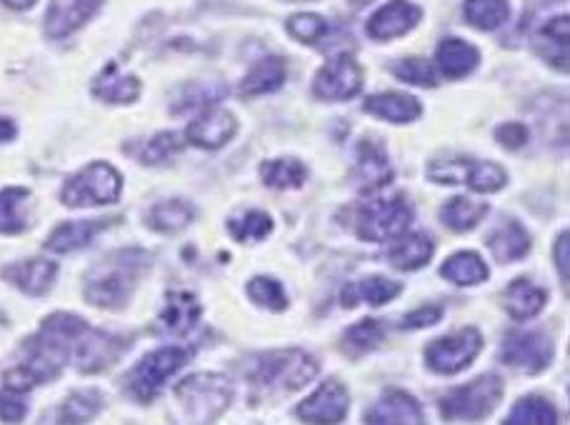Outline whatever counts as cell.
<instances>
[{
	"mask_svg": "<svg viewBox=\"0 0 570 425\" xmlns=\"http://www.w3.org/2000/svg\"><path fill=\"white\" fill-rule=\"evenodd\" d=\"M120 350H124V343L104 330H94L83 318L53 313L26 343V358L20 368H26L38 386L56 378L68 363L80 373L104 370L114 366Z\"/></svg>",
	"mask_w": 570,
	"mask_h": 425,
	"instance_id": "cell-1",
	"label": "cell"
},
{
	"mask_svg": "<svg viewBox=\"0 0 570 425\" xmlns=\"http://www.w3.org/2000/svg\"><path fill=\"white\" fill-rule=\"evenodd\" d=\"M150 260L142 250L128 248L110 253L98 266L90 270L86 280V298L98 308L118 310L130 300L136 283L140 280L142 273L148 270Z\"/></svg>",
	"mask_w": 570,
	"mask_h": 425,
	"instance_id": "cell-2",
	"label": "cell"
},
{
	"mask_svg": "<svg viewBox=\"0 0 570 425\" xmlns=\"http://www.w3.org/2000/svg\"><path fill=\"white\" fill-rule=\"evenodd\" d=\"M233 401V383L223 373H193L173 388V425H210Z\"/></svg>",
	"mask_w": 570,
	"mask_h": 425,
	"instance_id": "cell-3",
	"label": "cell"
},
{
	"mask_svg": "<svg viewBox=\"0 0 570 425\" xmlns=\"http://www.w3.org/2000/svg\"><path fill=\"white\" fill-rule=\"evenodd\" d=\"M318 376V363L305 350H273L253 358L248 370L250 386L261 396H273V393H293Z\"/></svg>",
	"mask_w": 570,
	"mask_h": 425,
	"instance_id": "cell-4",
	"label": "cell"
},
{
	"mask_svg": "<svg viewBox=\"0 0 570 425\" xmlns=\"http://www.w3.org/2000/svg\"><path fill=\"white\" fill-rule=\"evenodd\" d=\"M124 188V178L108 164H94L80 170L60 190V200L68 208H88V206H108L116 204Z\"/></svg>",
	"mask_w": 570,
	"mask_h": 425,
	"instance_id": "cell-5",
	"label": "cell"
},
{
	"mask_svg": "<svg viewBox=\"0 0 570 425\" xmlns=\"http://www.w3.org/2000/svg\"><path fill=\"white\" fill-rule=\"evenodd\" d=\"M503 398V380L485 373L465 386L445 393L441 398V413L448 421H481L491 413Z\"/></svg>",
	"mask_w": 570,
	"mask_h": 425,
	"instance_id": "cell-6",
	"label": "cell"
},
{
	"mask_svg": "<svg viewBox=\"0 0 570 425\" xmlns=\"http://www.w3.org/2000/svg\"><path fill=\"white\" fill-rule=\"evenodd\" d=\"M413 223V210L405 204L403 196H389L375 198L373 204L363 206L358 210V220H355V230L363 240L383 243L389 238L403 236Z\"/></svg>",
	"mask_w": 570,
	"mask_h": 425,
	"instance_id": "cell-7",
	"label": "cell"
},
{
	"mask_svg": "<svg viewBox=\"0 0 570 425\" xmlns=\"http://www.w3.org/2000/svg\"><path fill=\"white\" fill-rule=\"evenodd\" d=\"M188 358H190L188 348H160L156 353H148V356L134 368V373H130L128 378L130 396L140 403H150L158 396L163 383H166L173 373L186 366Z\"/></svg>",
	"mask_w": 570,
	"mask_h": 425,
	"instance_id": "cell-8",
	"label": "cell"
},
{
	"mask_svg": "<svg viewBox=\"0 0 570 425\" xmlns=\"http://www.w3.org/2000/svg\"><path fill=\"white\" fill-rule=\"evenodd\" d=\"M483 348V338L475 328H463L453 333V336L438 338L435 343L428 346L425 363L428 368L441 373V376H451L471 366L478 358V353Z\"/></svg>",
	"mask_w": 570,
	"mask_h": 425,
	"instance_id": "cell-9",
	"label": "cell"
},
{
	"mask_svg": "<svg viewBox=\"0 0 570 425\" xmlns=\"http://www.w3.org/2000/svg\"><path fill=\"white\" fill-rule=\"evenodd\" d=\"M363 88V68L358 60L348 53H338L333 60H328L318 76L313 78V93L321 100H333V103H341V100H351L358 96Z\"/></svg>",
	"mask_w": 570,
	"mask_h": 425,
	"instance_id": "cell-10",
	"label": "cell"
},
{
	"mask_svg": "<svg viewBox=\"0 0 570 425\" xmlns=\"http://www.w3.org/2000/svg\"><path fill=\"white\" fill-rule=\"evenodd\" d=\"M553 360V340L543 330H513L503 338V363L525 373H541Z\"/></svg>",
	"mask_w": 570,
	"mask_h": 425,
	"instance_id": "cell-11",
	"label": "cell"
},
{
	"mask_svg": "<svg viewBox=\"0 0 570 425\" xmlns=\"http://www.w3.org/2000/svg\"><path fill=\"white\" fill-rule=\"evenodd\" d=\"M351 396L341 380H325L313 396L298 403L295 416L308 425H338L348 413Z\"/></svg>",
	"mask_w": 570,
	"mask_h": 425,
	"instance_id": "cell-12",
	"label": "cell"
},
{
	"mask_svg": "<svg viewBox=\"0 0 570 425\" xmlns=\"http://www.w3.org/2000/svg\"><path fill=\"white\" fill-rule=\"evenodd\" d=\"M238 120L226 108L208 106L203 108L200 113L193 118V123L186 130L188 144L203 150H218L228 144V140L236 136Z\"/></svg>",
	"mask_w": 570,
	"mask_h": 425,
	"instance_id": "cell-13",
	"label": "cell"
},
{
	"mask_svg": "<svg viewBox=\"0 0 570 425\" xmlns=\"http://www.w3.org/2000/svg\"><path fill=\"white\" fill-rule=\"evenodd\" d=\"M393 180V166L379 140L365 138L355 148V184L363 194H379Z\"/></svg>",
	"mask_w": 570,
	"mask_h": 425,
	"instance_id": "cell-14",
	"label": "cell"
},
{
	"mask_svg": "<svg viewBox=\"0 0 570 425\" xmlns=\"http://www.w3.org/2000/svg\"><path fill=\"white\" fill-rule=\"evenodd\" d=\"M365 425H425L421 403L405 391H385L365 413Z\"/></svg>",
	"mask_w": 570,
	"mask_h": 425,
	"instance_id": "cell-15",
	"label": "cell"
},
{
	"mask_svg": "<svg viewBox=\"0 0 570 425\" xmlns=\"http://www.w3.org/2000/svg\"><path fill=\"white\" fill-rule=\"evenodd\" d=\"M419 20H421L419 6L409 3V0H391V3H385L371 16L368 36L375 40L399 38L419 26Z\"/></svg>",
	"mask_w": 570,
	"mask_h": 425,
	"instance_id": "cell-16",
	"label": "cell"
},
{
	"mask_svg": "<svg viewBox=\"0 0 570 425\" xmlns=\"http://www.w3.org/2000/svg\"><path fill=\"white\" fill-rule=\"evenodd\" d=\"M104 0H50L46 16V33L50 38H66L86 26L96 16Z\"/></svg>",
	"mask_w": 570,
	"mask_h": 425,
	"instance_id": "cell-17",
	"label": "cell"
},
{
	"mask_svg": "<svg viewBox=\"0 0 570 425\" xmlns=\"http://www.w3.org/2000/svg\"><path fill=\"white\" fill-rule=\"evenodd\" d=\"M200 318V303L188 290H170L160 310V328L173 336H188Z\"/></svg>",
	"mask_w": 570,
	"mask_h": 425,
	"instance_id": "cell-18",
	"label": "cell"
},
{
	"mask_svg": "<svg viewBox=\"0 0 570 425\" xmlns=\"http://www.w3.org/2000/svg\"><path fill=\"white\" fill-rule=\"evenodd\" d=\"M56 273L58 266L53 260L33 258L6 268V278L23 293H30V296H46L50 286L56 283Z\"/></svg>",
	"mask_w": 570,
	"mask_h": 425,
	"instance_id": "cell-19",
	"label": "cell"
},
{
	"mask_svg": "<svg viewBox=\"0 0 570 425\" xmlns=\"http://www.w3.org/2000/svg\"><path fill=\"white\" fill-rule=\"evenodd\" d=\"M538 53H541L548 63L568 73V53H570V18L568 13L556 16L553 20L538 30Z\"/></svg>",
	"mask_w": 570,
	"mask_h": 425,
	"instance_id": "cell-20",
	"label": "cell"
},
{
	"mask_svg": "<svg viewBox=\"0 0 570 425\" xmlns=\"http://www.w3.org/2000/svg\"><path fill=\"white\" fill-rule=\"evenodd\" d=\"M546 300H548L546 290L528 278L513 280L503 293V306L508 310V316L515 320H528L538 316V313L543 310Z\"/></svg>",
	"mask_w": 570,
	"mask_h": 425,
	"instance_id": "cell-21",
	"label": "cell"
},
{
	"mask_svg": "<svg viewBox=\"0 0 570 425\" xmlns=\"http://www.w3.org/2000/svg\"><path fill=\"white\" fill-rule=\"evenodd\" d=\"M478 60H481L478 50L461 38H445L435 50V66L448 78H463L473 73Z\"/></svg>",
	"mask_w": 570,
	"mask_h": 425,
	"instance_id": "cell-22",
	"label": "cell"
},
{
	"mask_svg": "<svg viewBox=\"0 0 570 425\" xmlns=\"http://www.w3.org/2000/svg\"><path fill=\"white\" fill-rule=\"evenodd\" d=\"M94 93L108 103H134L140 93V80L120 70L116 63H108L94 80Z\"/></svg>",
	"mask_w": 570,
	"mask_h": 425,
	"instance_id": "cell-23",
	"label": "cell"
},
{
	"mask_svg": "<svg viewBox=\"0 0 570 425\" xmlns=\"http://www.w3.org/2000/svg\"><path fill=\"white\" fill-rule=\"evenodd\" d=\"M433 258V240L425 233H403L389 250V260L399 270H419Z\"/></svg>",
	"mask_w": 570,
	"mask_h": 425,
	"instance_id": "cell-24",
	"label": "cell"
},
{
	"mask_svg": "<svg viewBox=\"0 0 570 425\" xmlns=\"http://www.w3.org/2000/svg\"><path fill=\"white\" fill-rule=\"evenodd\" d=\"M363 106L368 113L389 120V123H411L421 116L419 98L405 93H375L365 98Z\"/></svg>",
	"mask_w": 570,
	"mask_h": 425,
	"instance_id": "cell-25",
	"label": "cell"
},
{
	"mask_svg": "<svg viewBox=\"0 0 570 425\" xmlns=\"http://www.w3.org/2000/svg\"><path fill=\"white\" fill-rule=\"evenodd\" d=\"M399 293H401V283L375 276V278H365L361 283H353V286H345L341 293V303L345 308L358 306V303L383 306V303H391Z\"/></svg>",
	"mask_w": 570,
	"mask_h": 425,
	"instance_id": "cell-26",
	"label": "cell"
},
{
	"mask_svg": "<svg viewBox=\"0 0 570 425\" xmlns=\"http://www.w3.org/2000/svg\"><path fill=\"white\" fill-rule=\"evenodd\" d=\"M488 248L493 250V256L501 263L521 260L525 253L531 250V236L528 230L515 220H505L501 228H495L491 236H488Z\"/></svg>",
	"mask_w": 570,
	"mask_h": 425,
	"instance_id": "cell-27",
	"label": "cell"
},
{
	"mask_svg": "<svg viewBox=\"0 0 570 425\" xmlns=\"http://www.w3.org/2000/svg\"><path fill=\"white\" fill-rule=\"evenodd\" d=\"M285 60L281 56H268L250 68V73L240 83L243 96H266L285 83Z\"/></svg>",
	"mask_w": 570,
	"mask_h": 425,
	"instance_id": "cell-28",
	"label": "cell"
},
{
	"mask_svg": "<svg viewBox=\"0 0 570 425\" xmlns=\"http://www.w3.org/2000/svg\"><path fill=\"white\" fill-rule=\"evenodd\" d=\"M106 226V220H70L58 226L50 238L46 240V248L53 253H70L86 248L90 240L96 238V233Z\"/></svg>",
	"mask_w": 570,
	"mask_h": 425,
	"instance_id": "cell-29",
	"label": "cell"
},
{
	"mask_svg": "<svg viewBox=\"0 0 570 425\" xmlns=\"http://www.w3.org/2000/svg\"><path fill=\"white\" fill-rule=\"evenodd\" d=\"M441 276L445 280H453L455 286H478L488 278V266L478 253L461 250L443 263Z\"/></svg>",
	"mask_w": 570,
	"mask_h": 425,
	"instance_id": "cell-30",
	"label": "cell"
},
{
	"mask_svg": "<svg viewBox=\"0 0 570 425\" xmlns=\"http://www.w3.org/2000/svg\"><path fill=\"white\" fill-rule=\"evenodd\" d=\"M485 212H488V206L481 204V200L458 196L443 206L441 220L445 223V228H451L455 233H465L475 228L478 223L485 218Z\"/></svg>",
	"mask_w": 570,
	"mask_h": 425,
	"instance_id": "cell-31",
	"label": "cell"
},
{
	"mask_svg": "<svg viewBox=\"0 0 570 425\" xmlns=\"http://www.w3.org/2000/svg\"><path fill=\"white\" fill-rule=\"evenodd\" d=\"M261 178L268 188L288 190V188H301L305 184V178H308V170H305L301 160L278 158L261 166Z\"/></svg>",
	"mask_w": 570,
	"mask_h": 425,
	"instance_id": "cell-32",
	"label": "cell"
},
{
	"mask_svg": "<svg viewBox=\"0 0 570 425\" xmlns=\"http://www.w3.org/2000/svg\"><path fill=\"white\" fill-rule=\"evenodd\" d=\"M463 13L473 28L495 30L511 16V3L508 0H465Z\"/></svg>",
	"mask_w": 570,
	"mask_h": 425,
	"instance_id": "cell-33",
	"label": "cell"
},
{
	"mask_svg": "<svg viewBox=\"0 0 570 425\" xmlns=\"http://www.w3.org/2000/svg\"><path fill=\"white\" fill-rule=\"evenodd\" d=\"M193 216L196 212H193V206L186 204V200H163V204L150 210L148 226L158 233H176L188 228Z\"/></svg>",
	"mask_w": 570,
	"mask_h": 425,
	"instance_id": "cell-34",
	"label": "cell"
},
{
	"mask_svg": "<svg viewBox=\"0 0 570 425\" xmlns=\"http://www.w3.org/2000/svg\"><path fill=\"white\" fill-rule=\"evenodd\" d=\"M503 425H558V413L546 398L525 396L515 403Z\"/></svg>",
	"mask_w": 570,
	"mask_h": 425,
	"instance_id": "cell-35",
	"label": "cell"
},
{
	"mask_svg": "<svg viewBox=\"0 0 570 425\" xmlns=\"http://www.w3.org/2000/svg\"><path fill=\"white\" fill-rule=\"evenodd\" d=\"M104 406V398H100L98 391H78L70 393L63 401V406L58 408V418L66 425H83Z\"/></svg>",
	"mask_w": 570,
	"mask_h": 425,
	"instance_id": "cell-36",
	"label": "cell"
},
{
	"mask_svg": "<svg viewBox=\"0 0 570 425\" xmlns=\"http://www.w3.org/2000/svg\"><path fill=\"white\" fill-rule=\"evenodd\" d=\"M383 338H385L383 323L373 320V318H365L361 323H355L353 328L345 330L343 348L353 353V356H361V353H368L373 348H379Z\"/></svg>",
	"mask_w": 570,
	"mask_h": 425,
	"instance_id": "cell-37",
	"label": "cell"
},
{
	"mask_svg": "<svg viewBox=\"0 0 570 425\" xmlns=\"http://www.w3.org/2000/svg\"><path fill=\"white\" fill-rule=\"evenodd\" d=\"M28 198L26 188L0 190V233H20L26 228V216L20 204Z\"/></svg>",
	"mask_w": 570,
	"mask_h": 425,
	"instance_id": "cell-38",
	"label": "cell"
},
{
	"mask_svg": "<svg viewBox=\"0 0 570 425\" xmlns=\"http://www.w3.org/2000/svg\"><path fill=\"white\" fill-rule=\"evenodd\" d=\"M285 26H288L293 38L308 46H318L323 38L331 36V23L318 13H295Z\"/></svg>",
	"mask_w": 570,
	"mask_h": 425,
	"instance_id": "cell-39",
	"label": "cell"
},
{
	"mask_svg": "<svg viewBox=\"0 0 570 425\" xmlns=\"http://www.w3.org/2000/svg\"><path fill=\"white\" fill-rule=\"evenodd\" d=\"M230 236L238 240H263L273 230V218L263 210H248L243 216L228 220Z\"/></svg>",
	"mask_w": 570,
	"mask_h": 425,
	"instance_id": "cell-40",
	"label": "cell"
},
{
	"mask_svg": "<svg viewBox=\"0 0 570 425\" xmlns=\"http://www.w3.org/2000/svg\"><path fill=\"white\" fill-rule=\"evenodd\" d=\"M505 184V170L498 164H491V160H473L471 176L465 180V186L473 188L475 194H495V190H501Z\"/></svg>",
	"mask_w": 570,
	"mask_h": 425,
	"instance_id": "cell-41",
	"label": "cell"
},
{
	"mask_svg": "<svg viewBox=\"0 0 570 425\" xmlns=\"http://www.w3.org/2000/svg\"><path fill=\"white\" fill-rule=\"evenodd\" d=\"M178 150H180V138L176 134H168V130H160V134H156L153 138L142 140L138 158L146 166H160L166 164L173 154H178Z\"/></svg>",
	"mask_w": 570,
	"mask_h": 425,
	"instance_id": "cell-42",
	"label": "cell"
},
{
	"mask_svg": "<svg viewBox=\"0 0 570 425\" xmlns=\"http://www.w3.org/2000/svg\"><path fill=\"white\" fill-rule=\"evenodd\" d=\"M471 158H438L431 164V180L443 186H458L465 184L471 176Z\"/></svg>",
	"mask_w": 570,
	"mask_h": 425,
	"instance_id": "cell-43",
	"label": "cell"
},
{
	"mask_svg": "<svg viewBox=\"0 0 570 425\" xmlns=\"http://www.w3.org/2000/svg\"><path fill=\"white\" fill-rule=\"evenodd\" d=\"M250 298L258 303V306L268 308V310H285L288 308V296L278 280L273 278H253L248 283Z\"/></svg>",
	"mask_w": 570,
	"mask_h": 425,
	"instance_id": "cell-44",
	"label": "cell"
},
{
	"mask_svg": "<svg viewBox=\"0 0 570 425\" xmlns=\"http://www.w3.org/2000/svg\"><path fill=\"white\" fill-rule=\"evenodd\" d=\"M395 76H399L403 83L421 86V88H433L435 86V68L423 58H405L401 63H395Z\"/></svg>",
	"mask_w": 570,
	"mask_h": 425,
	"instance_id": "cell-45",
	"label": "cell"
},
{
	"mask_svg": "<svg viewBox=\"0 0 570 425\" xmlns=\"http://www.w3.org/2000/svg\"><path fill=\"white\" fill-rule=\"evenodd\" d=\"M26 393L3 388L0 391V421L6 423H20L26 418Z\"/></svg>",
	"mask_w": 570,
	"mask_h": 425,
	"instance_id": "cell-46",
	"label": "cell"
},
{
	"mask_svg": "<svg viewBox=\"0 0 570 425\" xmlns=\"http://www.w3.org/2000/svg\"><path fill=\"white\" fill-rule=\"evenodd\" d=\"M495 140L508 150H518L528 144V128L521 123H503L495 128Z\"/></svg>",
	"mask_w": 570,
	"mask_h": 425,
	"instance_id": "cell-47",
	"label": "cell"
},
{
	"mask_svg": "<svg viewBox=\"0 0 570 425\" xmlns=\"http://www.w3.org/2000/svg\"><path fill=\"white\" fill-rule=\"evenodd\" d=\"M443 318V310L438 306H423L419 310L409 313V316L403 318L401 326L403 328H425V326H433V323H438Z\"/></svg>",
	"mask_w": 570,
	"mask_h": 425,
	"instance_id": "cell-48",
	"label": "cell"
},
{
	"mask_svg": "<svg viewBox=\"0 0 570 425\" xmlns=\"http://www.w3.org/2000/svg\"><path fill=\"white\" fill-rule=\"evenodd\" d=\"M553 258L558 263V273H561L563 283H568V230H563L561 236H558L553 246Z\"/></svg>",
	"mask_w": 570,
	"mask_h": 425,
	"instance_id": "cell-49",
	"label": "cell"
},
{
	"mask_svg": "<svg viewBox=\"0 0 570 425\" xmlns=\"http://www.w3.org/2000/svg\"><path fill=\"white\" fill-rule=\"evenodd\" d=\"M13 136H16V126H13V120L0 118V140H10Z\"/></svg>",
	"mask_w": 570,
	"mask_h": 425,
	"instance_id": "cell-50",
	"label": "cell"
},
{
	"mask_svg": "<svg viewBox=\"0 0 570 425\" xmlns=\"http://www.w3.org/2000/svg\"><path fill=\"white\" fill-rule=\"evenodd\" d=\"M3 3H6L8 8H13V10H26V8L33 6L36 0H3Z\"/></svg>",
	"mask_w": 570,
	"mask_h": 425,
	"instance_id": "cell-51",
	"label": "cell"
}]
</instances>
